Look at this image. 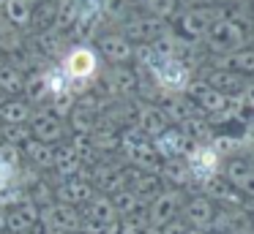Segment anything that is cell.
<instances>
[{"label":"cell","instance_id":"277c9868","mask_svg":"<svg viewBox=\"0 0 254 234\" xmlns=\"http://www.w3.org/2000/svg\"><path fill=\"white\" fill-rule=\"evenodd\" d=\"M47 85H50L52 93H63L66 90V79L61 74H47Z\"/></svg>","mask_w":254,"mask_h":234},{"label":"cell","instance_id":"8992f818","mask_svg":"<svg viewBox=\"0 0 254 234\" xmlns=\"http://www.w3.org/2000/svg\"><path fill=\"white\" fill-rule=\"evenodd\" d=\"M121 47V41H118V38H110V41H107V52L112 54V57H121V54H126V49H118Z\"/></svg>","mask_w":254,"mask_h":234},{"label":"cell","instance_id":"3957f363","mask_svg":"<svg viewBox=\"0 0 254 234\" xmlns=\"http://www.w3.org/2000/svg\"><path fill=\"white\" fill-rule=\"evenodd\" d=\"M216 166H219V155H216V150H210V147H197V150L189 155V169H191V174L199 180H208L210 174L216 172Z\"/></svg>","mask_w":254,"mask_h":234},{"label":"cell","instance_id":"7a4b0ae2","mask_svg":"<svg viewBox=\"0 0 254 234\" xmlns=\"http://www.w3.org/2000/svg\"><path fill=\"white\" fill-rule=\"evenodd\" d=\"M153 74L159 76V82L164 87H175V90H181L183 85H186V68H183V63H178V60L172 57H161L159 63L153 65Z\"/></svg>","mask_w":254,"mask_h":234},{"label":"cell","instance_id":"5b68a950","mask_svg":"<svg viewBox=\"0 0 254 234\" xmlns=\"http://www.w3.org/2000/svg\"><path fill=\"white\" fill-rule=\"evenodd\" d=\"M8 180H11V166L0 161V190H3V188L8 185Z\"/></svg>","mask_w":254,"mask_h":234},{"label":"cell","instance_id":"6da1fadb","mask_svg":"<svg viewBox=\"0 0 254 234\" xmlns=\"http://www.w3.org/2000/svg\"><path fill=\"white\" fill-rule=\"evenodd\" d=\"M96 65H99L96 54L90 52V49L79 47V49H74V52H68L66 63H63V71H66L68 79H88L96 71Z\"/></svg>","mask_w":254,"mask_h":234}]
</instances>
